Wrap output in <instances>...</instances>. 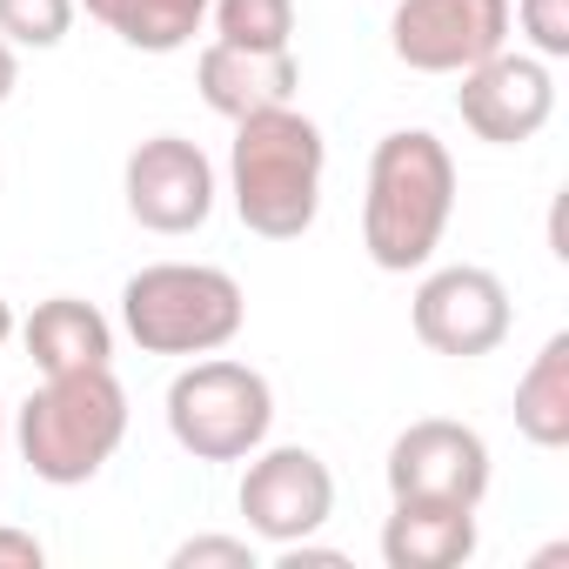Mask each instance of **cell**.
I'll return each mask as SVG.
<instances>
[{"mask_svg": "<svg viewBox=\"0 0 569 569\" xmlns=\"http://www.w3.org/2000/svg\"><path fill=\"white\" fill-rule=\"evenodd\" d=\"M168 562L174 569H254V542L248 536H188Z\"/></svg>", "mask_w": 569, "mask_h": 569, "instance_id": "ffe728a7", "label": "cell"}, {"mask_svg": "<svg viewBox=\"0 0 569 569\" xmlns=\"http://www.w3.org/2000/svg\"><path fill=\"white\" fill-rule=\"evenodd\" d=\"M456 214V154L429 128H396L369 154V194H362V248L382 274L422 268Z\"/></svg>", "mask_w": 569, "mask_h": 569, "instance_id": "7a4b0ae2", "label": "cell"}, {"mask_svg": "<svg viewBox=\"0 0 569 569\" xmlns=\"http://www.w3.org/2000/svg\"><path fill=\"white\" fill-rule=\"evenodd\" d=\"M74 28V0H0V41L8 48H61Z\"/></svg>", "mask_w": 569, "mask_h": 569, "instance_id": "ac0fdd59", "label": "cell"}, {"mask_svg": "<svg viewBox=\"0 0 569 569\" xmlns=\"http://www.w3.org/2000/svg\"><path fill=\"white\" fill-rule=\"evenodd\" d=\"M41 562H48L41 536H28V529H0V569H41Z\"/></svg>", "mask_w": 569, "mask_h": 569, "instance_id": "44dd1931", "label": "cell"}, {"mask_svg": "<svg viewBox=\"0 0 569 569\" xmlns=\"http://www.w3.org/2000/svg\"><path fill=\"white\" fill-rule=\"evenodd\" d=\"M21 342L34 356L41 376H68V369H108L114 362V329L94 302L81 296H54L21 322Z\"/></svg>", "mask_w": 569, "mask_h": 569, "instance_id": "5bb4252c", "label": "cell"}, {"mask_svg": "<svg viewBox=\"0 0 569 569\" xmlns=\"http://www.w3.org/2000/svg\"><path fill=\"white\" fill-rule=\"evenodd\" d=\"M382 476H389V496H429V502L482 509V496H489V442L469 422L422 416L389 442Z\"/></svg>", "mask_w": 569, "mask_h": 569, "instance_id": "8fae6325", "label": "cell"}, {"mask_svg": "<svg viewBox=\"0 0 569 569\" xmlns=\"http://www.w3.org/2000/svg\"><path fill=\"white\" fill-rule=\"evenodd\" d=\"M194 88H201V101H208L221 121H248V114H268V108H289V101H296L302 61H296V48L254 54V48L208 41L201 61H194Z\"/></svg>", "mask_w": 569, "mask_h": 569, "instance_id": "7c38bea8", "label": "cell"}, {"mask_svg": "<svg viewBox=\"0 0 569 569\" xmlns=\"http://www.w3.org/2000/svg\"><path fill=\"white\" fill-rule=\"evenodd\" d=\"M0 442H8V409H0Z\"/></svg>", "mask_w": 569, "mask_h": 569, "instance_id": "cb8c5ba5", "label": "cell"}, {"mask_svg": "<svg viewBox=\"0 0 569 569\" xmlns=\"http://www.w3.org/2000/svg\"><path fill=\"white\" fill-rule=\"evenodd\" d=\"M88 8L114 41H128L134 54H181L201 28L214 0H74Z\"/></svg>", "mask_w": 569, "mask_h": 569, "instance_id": "9a60e30c", "label": "cell"}, {"mask_svg": "<svg viewBox=\"0 0 569 569\" xmlns=\"http://www.w3.org/2000/svg\"><path fill=\"white\" fill-rule=\"evenodd\" d=\"M121 194L148 234H194L214 214V161L188 134H148L121 168Z\"/></svg>", "mask_w": 569, "mask_h": 569, "instance_id": "30bf717a", "label": "cell"}, {"mask_svg": "<svg viewBox=\"0 0 569 569\" xmlns=\"http://www.w3.org/2000/svg\"><path fill=\"white\" fill-rule=\"evenodd\" d=\"M14 442H21V462L54 482V489H81L94 482L114 449L128 442V389L114 382V362L108 369H68V376H48L21 416H14Z\"/></svg>", "mask_w": 569, "mask_h": 569, "instance_id": "3957f363", "label": "cell"}, {"mask_svg": "<svg viewBox=\"0 0 569 569\" xmlns=\"http://www.w3.org/2000/svg\"><path fill=\"white\" fill-rule=\"evenodd\" d=\"M409 322H416V342L422 349L456 356V362H476V356L502 349V336H509V289H502L489 268L456 261V268L422 274V289L409 302Z\"/></svg>", "mask_w": 569, "mask_h": 569, "instance_id": "ba28073f", "label": "cell"}, {"mask_svg": "<svg viewBox=\"0 0 569 569\" xmlns=\"http://www.w3.org/2000/svg\"><path fill=\"white\" fill-rule=\"evenodd\" d=\"M8 336H14V309H8V296H0V349H8Z\"/></svg>", "mask_w": 569, "mask_h": 569, "instance_id": "603a6c76", "label": "cell"}, {"mask_svg": "<svg viewBox=\"0 0 569 569\" xmlns=\"http://www.w3.org/2000/svg\"><path fill=\"white\" fill-rule=\"evenodd\" d=\"M509 21H522L536 61H569V0H516Z\"/></svg>", "mask_w": 569, "mask_h": 569, "instance_id": "d6986e66", "label": "cell"}, {"mask_svg": "<svg viewBox=\"0 0 569 569\" xmlns=\"http://www.w3.org/2000/svg\"><path fill=\"white\" fill-rule=\"evenodd\" d=\"M516 429L536 449H562L569 442V336H549L536 349V362L516 382Z\"/></svg>", "mask_w": 569, "mask_h": 569, "instance_id": "2e32d148", "label": "cell"}, {"mask_svg": "<svg viewBox=\"0 0 569 569\" xmlns=\"http://www.w3.org/2000/svg\"><path fill=\"white\" fill-rule=\"evenodd\" d=\"M208 21H214V41L228 48H254V54L296 48V0H214Z\"/></svg>", "mask_w": 569, "mask_h": 569, "instance_id": "e0dca14e", "label": "cell"}, {"mask_svg": "<svg viewBox=\"0 0 569 569\" xmlns=\"http://www.w3.org/2000/svg\"><path fill=\"white\" fill-rule=\"evenodd\" d=\"M121 322L141 342V356H214L241 336L248 296L214 261H154L128 274Z\"/></svg>", "mask_w": 569, "mask_h": 569, "instance_id": "277c9868", "label": "cell"}, {"mask_svg": "<svg viewBox=\"0 0 569 569\" xmlns=\"http://www.w3.org/2000/svg\"><path fill=\"white\" fill-rule=\"evenodd\" d=\"M322 174H329V141L296 101L234 121L228 194H234V214L248 234L302 241L322 214Z\"/></svg>", "mask_w": 569, "mask_h": 569, "instance_id": "6da1fadb", "label": "cell"}, {"mask_svg": "<svg viewBox=\"0 0 569 569\" xmlns=\"http://www.w3.org/2000/svg\"><path fill=\"white\" fill-rule=\"evenodd\" d=\"M456 114L476 141L489 148H522L549 128L556 114V81H549V61L536 54H509L496 48L489 61H476L469 74H456Z\"/></svg>", "mask_w": 569, "mask_h": 569, "instance_id": "9c48e42d", "label": "cell"}, {"mask_svg": "<svg viewBox=\"0 0 569 569\" xmlns=\"http://www.w3.org/2000/svg\"><path fill=\"white\" fill-rule=\"evenodd\" d=\"M14 81H21V61H14V48H8V41H0V108H8Z\"/></svg>", "mask_w": 569, "mask_h": 569, "instance_id": "7402d4cb", "label": "cell"}, {"mask_svg": "<svg viewBox=\"0 0 569 569\" xmlns=\"http://www.w3.org/2000/svg\"><path fill=\"white\" fill-rule=\"evenodd\" d=\"M274 429V389L261 369L228 362L221 349L188 362L168 382V436L194 462H248Z\"/></svg>", "mask_w": 569, "mask_h": 569, "instance_id": "5b68a950", "label": "cell"}, {"mask_svg": "<svg viewBox=\"0 0 569 569\" xmlns=\"http://www.w3.org/2000/svg\"><path fill=\"white\" fill-rule=\"evenodd\" d=\"M234 502H241L248 529H254L268 549H281V542L316 536V529L336 516V476H329V462H322L316 449H302V442L254 449Z\"/></svg>", "mask_w": 569, "mask_h": 569, "instance_id": "52a82bcc", "label": "cell"}, {"mask_svg": "<svg viewBox=\"0 0 569 569\" xmlns=\"http://www.w3.org/2000/svg\"><path fill=\"white\" fill-rule=\"evenodd\" d=\"M389 48L416 74H469L509 48V0H396Z\"/></svg>", "mask_w": 569, "mask_h": 569, "instance_id": "8992f818", "label": "cell"}, {"mask_svg": "<svg viewBox=\"0 0 569 569\" xmlns=\"http://www.w3.org/2000/svg\"><path fill=\"white\" fill-rule=\"evenodd\" d=\"M476 556V509L469 502H429L396 496L382 522V562L389 569H462Z\"/></svg>", "mask_w": 569, "mask_h": 569, "instance_id": "4fadbf2b", "label": "cell"}]
</instances>
